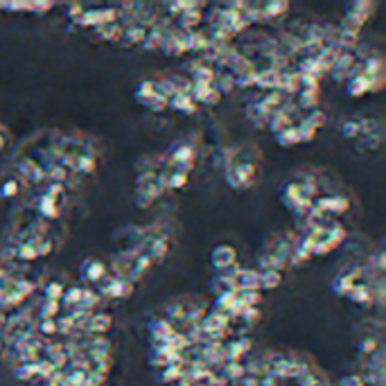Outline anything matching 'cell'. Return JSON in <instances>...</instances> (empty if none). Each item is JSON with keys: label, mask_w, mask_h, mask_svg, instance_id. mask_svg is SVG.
Returning a JSON list of instances; mask_svg holds the SVG:
<instances>
[{"label": "cell", "mask_w": 386, "mask_h": 386, "mask_svg": "<svg viewBox=\"0 0 386 386\" xmlns=\"http://www.w3.org/2000/svg\"><path fill=\"white\" fill-rule=\"evenodd\" d=\"M275 285H280V273L275 269L260 273V287H275Z\"/></svg>", "instance_id": "obj_3"}, {"label": "cell", "mask_w": 386, "mask_h": 386, "mask_svg": "<svg viewBox=\"0 0 386 386\" xmlns=\"http://www.w3.org/2000/svg\"><path fill=\"white\" fill-rule=\"evenodd\" d=\"M362 129H364L362 122H346V125H343V136H348V138L362 136Z\"/></svg>", "instance_id": "obj_4"}, {"label": "cell", "mask_w": 386, "mask_h": 386, "mask_svg": "<svg viewBox=\"0 0 386 386\" xmlns=\"http://www.w3.org/2000/svg\"><path fill=\"white\" fill-rule=\"evenodd\" d=\"M172 104L174 108H181L183 113H195V104H192V98H186V95H176V98H172Z\"/></svg>", "instance_id": "obj_2"}, {"label": "cell", "mask_w": 386, "mask_h": 386, "mask_svg": "<svg viewBox=\"0 0 386 386\" xmlns=\"http://www.w3.org/2000/svg\"><path fill=\"white\" fill-rule=\"evenodd\" d=\"M235 260H238L235 249H230V246H226V244L224 246H217L215 253H213V265L217 269H228V267L235 265Z\"/></svg>", "instance_id": "obj_1"}]
</instances>
